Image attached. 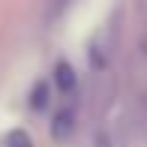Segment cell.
Returning <instances> with one entry per match:
<instances>
[{
    "label": "cell",
    "instance_id": "cell-4",
    "mask_svg": "<svg viewBox=\"0 0 147 147\" xmlns=\"http://www.w3.org/2000/svg\"><path fill=\"white\" fill-rule=\"evenodd\" d=\"M33 108H36V111H42L45 108V105H48V84H39V87L36 90H33Z\"/></svg>",
    "mask_w": 147,
    "mask_h": 147
},
{
    "label": "cell",
    "instance_id": "cell-3",
    "mask_svg": "<svg viewBox=\"0 0 147 147\" xmlns=\"http://www.w3.org/2000/svg\"><path fill=\"white\" fill-rule=\"evenodd\" d=\"M6 144L9 147H33V141H30V135L27 132H9V135H6Z\"/></svg>",
    "mask_w": 147,
    "mask_h": 147
},
{
    "label": "cell",
    "instance_id": "cell-2",
    "mask_svg": "<svg viewBox=\"0 0 147 147\" xmlns=\"http://www.w3.org/2000/svg\"><path fill=\"white\" fill-rule=\"evenodd\" d=\"M54 84L60 87L63 96H72L75 87H78V75H75V69H72L66 60H60V63L54 66Z\"/></svg>",
    "mask_w": 147,
    "mask_h": 147
},
{
    "label": "cell",
    "instance_id": "cell-5",
    "mask_svg": "<svg viewBox=\"0 0 147 147\" xmlns=\"http://www.w3.org/2000/svg\"><path fill=\"white\" fill-rule=\"evenodd\" d=\"M93 147H114V138L102 129V132H96V138H93Z\"/></svg>",
    "mask_w": 147,
    "mask_h": 147
},
{
    "label": "cell",
    "instance_id": "cell-1",
    "mask_svg": "<svg viewBox=\"0 0 147 147\" xmlns=\"http://www.w3.org/2000/svg\"><path fill=\"white\" fill-rule=\"evenodd\" d=\"M75 123H78V111L75 105H66V108L57 111L54 123H51V138L54 141H69V135L75 132Z\"/></svg>",
    "mask_w": 147,
    "mask_h": 147
}]
</instances>
